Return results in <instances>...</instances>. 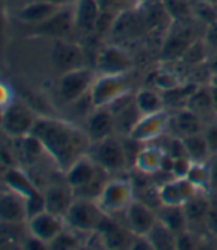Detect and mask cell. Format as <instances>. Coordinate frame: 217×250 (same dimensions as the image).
I'll list each match as a JSON object with an SVG mask.
<instances>
[{
	"label": "cell",
	"instance_id": "1",
	"mask_svg": "<svg viewBox=\"0 0 217 250\" xmlns=\"http://www.w3.org/2000/svg\"><path fill=\"white\" fill-rule=\"evenodd\" d=\"M32 134L39 139L46 155L63 171L86 155L91 146L86 131L67 121L54 118H39Z\"/></svg>",
	"mask_w": 217,
	"mask_h": 250
},
{
	"label": "cell",
	"instance_id": "2",
	"mask_svg": "<svg viewBox=\"0 0 217 250\" xmlns=\"http://www.w3.org/2000/svg\"><path fill=\"white\" fill-rule=\"evenodd\" d=\"M106 213L96 200L76 198L73 200L69 211L64 216L67 228L73 229L80 235H89L99 229Z\"/></svg>",
	"mask_w": 217,
	"mask_h": 250
},
{
	"label": "cell",
	"instance_id": "3",
	"mask_svg": "<svg viewBox=\"0 0 217 250\" xmlns=\"http://www.w3.org/2000/svg\"><path fill=\"white\" fill-rule=\"evenodd\" d=\"M88 155L94 160L97 166H100L107 173L120 171L128 166L122 137L118 134L109 136L99 142H92Z\"/></svg>",
	"mask_w": 217,
	"mask_h": 250
},
{
	"label": "cell",
	"instance_id": "4",
	"mask_svg": "<svg viewBox=\"0 0 217 250\" xmlns=\"http://www.w3.org/2000/svg\"><path fill=\"white\" fill-rule=\"evenodd\" d=\"M38 115L22 102L12 100L2 110V130L11 139H22L33 133Z\"/></svg>",
	"mask_w": 217,
	"mask_h": 250
},
{
	"label": "cell",
	"instance_id": "5",
	"mask_svg": "<svg viewBox=\"0 0 217 250\" xmlns=\"http://www.w3.org/2000/svg\"><path fill=\"white\" fill-rule=\"evenodd\" d=\"M96 78V73L88 67H79L61 73V78L58 81V94L61 100L73 104L75 102L91 92Z\"/></svg>",
	"mask_w": 217,
	"mask_h": 250
},
{
	"label": "cell",
	"instance_id": "6",
	"mask_svg": "<svg viewBox=\"0 0 217 250\" xmlns=\"http://www.w3.org/2000/svg\"><path fill=\"white\" fill-rule=\"evenodd\" d=\"M134 192L133 182L127 179H112L106 183L97 203L106 214L113 216L127 210L134 200Z\"/></svg>",
	"mask_w": 217,
	"mask_h": 250
},
{
	"label": "cell",
	"instance_id": "7",
	"mask_svg": "<svg viewBox=\"0 0 217 250\" xmlns=\"http://www.w3.org/2000/svg\"><path fill=\"white\" fill-rule=\"evenodd\" d=\"M127 92H130L127 75H100L89 94L94 107H107Z\"/></svg>",
	"mask_w": 217,
	"mask_h": 250
},
{
	"label": "cell",
	"instance_id": "8",
	"mask_svg": "<svg viewBox=\"0 0 217 250\" xmlns=\"http://www.w3.org/2000/svg\"><path fill=\"white\" fill-rule=\"evenodd\" d=\"M115 118V128L116 134L120 137L130 136L137 122L141 119L143 113L140 112L137 103H136V94L130 96V92L123 94L122 97L115 100L112 104L107 106Z\"/></svg>",
	"mask_w": 217,
	"mask_h": 250
},
{
	"label": "cell",
	"instance_id": "9",
	"mask_svg": "<svg viewBox=\"0 0 217 250\" xmlns=\"http://www.w3.org/2000/svg\"><path fill=\"white\" fill-rule=\"evenodd\" d=\"M96 66L100 75H127L133 67V58L123 48L107 45L100 51Z\"/></svg>",
	"mask_w": 217,
	"mask_h": 250
},
{
	"label": "cell",
	"instance_id": "10",
	"mask_svg": "<svg viewBox=\"0 0 217 250\" xmlns=\"http://www.w3.org/2000/svg\"><path fill=\"white\" fill-rule=\"evenodd\" d=\"M183 24L184 21H178V27L173 25L168 30L161 51V57L167 61H180L186 49L197 41L194 30Z\"/></svg>",
	"mask_w": 217,
	"mask_h": 250
},
{
	"label": "cell",
	"instance_id": "11",
	"mask_svg": "<svg viewBox=\"0 0 217 250\" xmlns=\"http://www.w3.org/2000/svg\"><path fill=\"white\" fill-rule=\"evenodd\" d=\"M52 62L61 73H66L79 67H85L83 49L69 41L55 39L52 48Z\"/></svg>",
	"mask_w": 217,
	"mask_h": 250
},
{
	"label": "cell",
	"instance_id": "12",
	"mask_svg": "<svg viewBox=\"0 0 217 250\" xmlns=\"http://www.w3.org/2000/svg\"><path fill=\"white\" fill-rule=\"evenodd\" d=\"M123 213H125L127 228L134 235H147V232L158 221L157 210H153V207H150L144 201L136 198Z\"/></svg>",
	"mask_w": 217,
	"mask_h": 250
},
{
	"label": "cell",
	"instance_id": "13",
	"mask_svg": "<svg viewBox=\"0 0 217 250\" xmlns=\"http://www.w3.org/2000/svg\"><path fill=\"white\" fill-rule=\"evenodd\" d=\"M202 131H204L202 119L188 107L177 109L173 115H168L167 133L173 137L186 139Z\"/></svg>",
	"mask_w": 217,
	"mask_h": 250
},
{
	"label": "cell",
	"instance_id": "14",
	"mask_svg": "<svg viewBox=\"0 0 217 250\" xmlns=\"http://www.w3.org/2000/svg\"><path fill=\"white\" fill-rule=\"evenodd\" d=\"M27 227H28V234L40 238L49 247V243L67 225L64 222V217L57 216V214L45 210L33 217H30L27 221Z\"/></svg>",
	"mask_w": 217,
	"mask_h": 250
},
{
	"label": "cell",
	"instance_id": "15",
	"mask_svg": "<svg viewBox=\"0 0 217 250\" xmlns=\"http://www.w3.org/2000/svg\"><path fill=\"white\" fill-rule=\"evenodd\" d=\"M35 33L39 36H48L55 39H63L66 38L70 31L76 30L75 27V12L73 6H66L59 9L54 17L46 20L45 22L35 25Z\"/></svg>",
	"mask_w": 217,
	"mask_h": 250
},
{
	"label": "cell",
	"instance_id": "16",
	"mask_svg": "<svg viewBox=\"0 0 217 250\" xmlns=\"http://www.w3.org/2000/svg\"><path fill=\"white\" fill-rule=\"evenodd\" d=\"M198 191L186 177H171L159 186V200L167 206H184Z\"/></svg>",
	"mask_w": 217,
	"mask_h": 250
},
{
	"label": "cell",
	"instance_id": "17",
	"mask_svg": "<svg viewBox=\"0 0 217 250\" xmlns=\"http://www.w3.org/2000/svg\"><path fill=\"white\" fill-rule=\"evenodd\" d=\"M103 171V168L100 166H97L94 163V160L86 153L78 161H75L66 171V182L69 183V186L73 189V192L82 189L86 185H89L92 180H94L100 173Z\"/></svg>",
	"mask_w": 217,
	"mask_h": 250
},
{
	"label": "cell",
	"instance_id": "18",
	"mask_svg": "<svg viewBox=\"0 0 217 250\" xmlns=\"http://www.w3.org/2000/svg\"><path fill=\"white\" fill-rule=\"evenodd\" d=\"M0 219L8 225H20L27 222L28 214L25 198L6 188L0 197Z\"/></svg>",
	"mask_w": 217,
	"mask_h": 250
},
{
	"label": "cell",
	"instance_id": "19",
	"mask_svg": "<svg viewBox=\"0 0 217 250\" xmlns=\"http://www.w3.org/2000/svg\"><path fill=\"white\" fill-rule=\"evenodd\" d=\"M86 134L92 142L103 140L116 134L115 118L109 107H96L86 118Z\"/></svg>",
	"mask_w": 217,
	"mask_h": 250
},
{
	"label": "cell",
	"instance_id": "20",
	"mask_svg": "<svg viewBox=\"0 0 217 250\" xmlns=\"http://www.w3.org/2000/svg\"><path fill=\"white\" fill-rule=\"evenodd\" d=\"M167 122L168 115L165 110L152 115H143L130 136L141 143H149L167 131Z\"/></svg>",
	"mask_w": 217,
	"mask_h": 250
},
{
	"label": "cell",
	"instance_id": "21",
	"mask_svg": "<svg viewBox=\"0 0 217 250\" xmlns=\"http://www.w3.org/2000/svg\"><path fill=\"white\" fill-rule=\"evenodd\" d=\"M63 6L46 2V0H30L17 11L18 21L28 25H39L54 17Z\"/></svg>",
	"mask_w": 217,
	"mask_h": 250
},
{
	"label": "cell",
	"instance_id": "22",
	"mask_svg": "<svg viewBox=\"0 0 217 250\" xmlns=\"http://www.w3.org/2000/svg\"><path fill=\"white\" fill-rule=\"evenodd\" d=\"M75 12V27L79 33L89 35L94 33L99 20L101 17V9L97 0H76L73 5Z\"/></svg>",
	"mask_w": 217,
	"mask_h": 250
},
{
	"label": "cell",
	"instance_id": "23",
	"mask_svg": "<svg viewBox=\"0 0 217 250\" xmlns=\"http://www.w3.org/2000/svg\"><path fill=\"white\" fill-rule=\"evenodd\" d=\"M43 192L46 200V210L64 217L75 200V192L69 183L66 182L64 185H49Z\"/></svg>",
	"mask_w": 217,
	"mask_h": 250
},
{
	"label": "cell",
	"instance_id": "24",
	"mask_svg": "<svg viewBox=\"0 0 217 250\" xmlns=\"http://www.w3.org/2000/svg\"><path fill=\"white\" fill-rule=\"evenodd\" d=\"M97 231L103 235L106 247H112V249H123V247L130 249L134 238V234L127 227L118 225L109 214L104 216Z\"/></svg>",
	"mask_w": 217,
	"mask_h": 250
},
{
	"label": "cell",
	"instance_id": "25",
	"mask_svg": "<svg viewBox=\"0 0 217 250\" xmlns=\"http://www.w3.org/2000/svg\"><path fill=\"white\" fill-rule=\"evenodd\" d=\"M3 183L5 186L8 188V189L22 195L25 200L28 197H32L33 194H36L38 189L36 185L32 182V179H30L21 168L18 167H8L3 173Z\"/></svg>",
	"mask_w": 217,
	"mask_h": 250
},
{
	"label": "cell",
	"instance_id": "26",
	"mask_svg": "<svg viewBox=\"0 0 217 250\" xmlns=\"http://www.w3.org/2000/svg\"><path fill=\"white\" fill-rule=\"evenodd\" d=\"M157 216H158V221H161L176 234H180L188 229L189 222H188V217H186L183 206L161 204L157 207Z\"/></svg>",
	"mask_w": 217,
	"mask_h": 250
},
{
	"label": "cell",
	"instance_id": "27",
	"mask_svg": "<svg viewBox=\"0 0 217 250\" xmlns=\"http://www.w3.org/2000/svg\"><path fill=\"white\" fill-rule=\"evenodd\" d=\"M165 150L158 146H143L134 161V167L143 174H157Z\"/></svg>",
	"mask_w": 217,
	"mask_h": 250
},
{
	"label": "cell",
	"instance_id": "28",
	"mask_svg": "<svg viewBox=\"0 0 217 250\" xmlns=\"http://www.w3.org/2000/svg\"><path fill=\"white\" fill-rule=\"evenodd\" d=\"M136 103L143 115H152L165 110L164 97L150 88H141L136 92Z\"/></svg>",
	"mask_w": 217,
	"mask_h": 250
},
{
	"label": "cell",
	"instance_id": "29",
	"mask_svg": "<svg viewBox=\"0 0 217 250\" xmlns=\"http://www.w3.org/2000/svg\"><path fill=\"white\" fill-rule=\"evenodd\" d=\"M188 109H191L192 112H195L202 121L210 116V115H216V106H214V102H213V97H211V92H210V88H198L192 97L189 99L188 102Z\"/></svg>",
	"mask_w": 217,
	"mask_h": 250
},
{
	"label": "cell",
	"instance_id": "30",
	"mask_svg": "<svg viewBox=\"0 0 217 250\" xmlns=\"http://www.w3.org/2000/svg\"><path fill=\"white\" fill-rule=\"evenodd\" d=\"M147 238L150 240L153 249H159V250H167V249L171 250V249H176L177 234L173 232L161 221H157V224L152 227V229L147 232Z\"/></svg>",
	"mask_w": 217,
	"mask_h": 250
},
{
	"label": "cell",
	"instance_id": "31",
	"mask_svg": "<svg viewBox=\"0 0 217 250\" xmlns=\"http://www.w3.org/2000/svg\"><path fill=\"white\" fill-rule=\"evenodd\" d=\"M183 143L192 163H208L210 156H213L207 145V140L204 137V133H198V134L186 137L183 139Z\"/></svg>",
	"mask_w": 217,
	"mask_h": 250
},
{
	"label": "cell",
	"instance_id": "32",
	"mask_svg": "<svg viewBox=\"0 0 217 250\" xmlns=\"http://www.w3.org/2000/svg\"><path fill=\"white\" fill-rule=\"evenodd\" d=\"M199 86L195 83H180L178 86L170 89V91H164V102H165V107L171 106L176 109H183L188 106L189 99L192 97V94L198 89Z\"/></svg>",
	"mask_w": 217,
	"mask_h": 250
},
{
	"label": "cell",
	"instance_id": "33",
	"mask_svg": "<svg viewBox=\"0 0 217 250\" xmlns=\"http://www.w3.org/2000/svg\"><path fill=\"white\" fill-rule=\"evenodd\" d=\"M183 208H184V213H186V217H188L189 224L201 222L202 219L208 214L210 201L202 194V191H198L188 203L183 206Z\"/></svg>",
	"mask_w": 217,
	"mask_h": 250
},
{
	"label": "cell",
	"instance_id": "34",
	"mask_svg": "<svg viewBox=\"0 0 217 250\" xmlns=\"http://www.w3.org/2000/svg\"><path fill=\"white\" fill-rule=\"evenodd\" d=\"M188 179L197 189L210 191V166L208 163H192Z\"/></svg>",
	"mask_w": 217,
	"mask_h": 250
},
{
	"label": "cell",
	"instance_id": "35",
	"mask_svg": "<svg viewBox=\"0 0 217 250\" xmlns=\"http://www.w3.org/2000/svg\"><path fill=\"white\" fill-rule=\"evenodd\" d=\"M162 5L173 22L188 21L191 18L192 8L188 3V0H162Z\"/></svg>",
	"mask_w": 217,
	"mask_h": 250
},
{
	"label": "cell",
	"instance_id": "36",
	"mask_svg": "<svg viewBox=\"0 0 217 250\" xmlns=\"http://www.w3.org/2000/svg\"><path fill=\"white\" fill-rule=\"evenodd\" d=\"M207 60H208L207 46L201 39H197L188 49H186L180 61L188 66H197V64H201V62H207Z\"/></svg>",
	"mask_w": 217,
	"mask_h": 250
},
{
	"label": "cell",
	"instance_id": "37",
	"mask_svg": "<svg viewBox=\"0 0 217 250\" xmlns=\"http://www.w3.org/2000/svg\"><path fill=\"white\" fill-rule=\"evenodd\" d=\"M78 246H79L78 232H75L73 229H70V228H67V227L49 243V249H55V250L76 249Z\"/></svg>",
	"mask_w": 217,
	"mask_h": 250
},
{
	"label": "cell",
	"instance_id": "38",
	"mask_svg": "<svg viewBox=\"0 0 217 250\" xmlns=\"http://www.w3.org/2000/svg\"><path fill=\"white\" fill-rule=\"evenodd\" d=\"M180 83H181L180 78L177 75L171 73V72H158V73H155V76H153V86L161 89L162 92L170 91V89L178 86Z\"/></svg>",
	"mask_w": 217,
	"mask_h": 250
},
{
	"label": "cell",
	"instance_id": "39",
	"mask_svg": "<svg viewBox=\"0 0 217 250\" xmlns=\"http://www.w3.org/2000/svg\"><path fill=\"white\" fill-rule=\"evenodd\" d=\"M97 3H99L101 12L116 14V15L120 14L122 11L131 8V5L128 3V0H97Z\"/></svg>",
	"mask_w": 217,
	"mask_h": 250
},
{
	"label": "cell",
	"instance_id": "40",
	"mask_svg": "<svg viewBox=\"0 0 217 250\" xmlns=\"http://www.w3.org/2000/svg\"><path fill=\"white\" fill-rule=\"evenodd\" d=\"M204 137L210 147L213 156H217V122H211L207 127H204Z\"/></svg>",
	"mask_w": 217,
	"mask_h": 250
},
{
	"label": "cell",
	"instance_id": "41",
	"mask_svg": "<svg viewBox=\"0 0 217 250\" xmlns=\"http://www.w3.org/2000/svg\"><path fill=\"white\" fill-rule=\"evenodd\" d=\"M191 167H192V161H191V158H188V156H181V158H174L173 176H174V177H188Z\"/></svg>",
	"mask_w": 217,
	"mask_h": 250
},
{
	"label": "cell",
	"instance_id": "42",
	"mask_svg": "<svg viewBox=\"0 0 217 250\" xmlns=\"http://www.w3.org/2000/svg\"><path fill=\"white\" fill-rule=\"evenodd\" d=\"M197 247V240L195 237L186 229L180 234H177V243H176V249H181V250H189V249H195Z\"/></svg>",
	"mask_w": 217,
	"mask_h": 250
},
{
	"label": "cell",
	"instance_id": "43",
	"mask_svg": "<svg viewBox=\"0 0 217 250\" xmlns=\"http://www.w3.org/2000/svg\"><path fill=\"white\" fill-rule=\"evenodd\" d=\"M130 249H133V250H141V249H144V250H152L153 246H152L150 240L147 238V235H134Z\"/></svg>",
	"mask_w": 217,
	"mask_h": 250
},
{
	"label": "cell",
	"instance_id": "44",
	"mask_svg": "<svg viewBox=\"0 0 217 250\" xmlns=\"http://www.w3.org/2000/svg\"><path fill=\"white\" fill-rule=\"evenodd\" d=\"M22 247L24 249H30V250H36V249H49L48 244L45 241H42L40 238L32 235V234H28V238L24 240L22 243Z\"/></svg>",
	"mask_w": 217,
	"mask_h": 250
},
{
	"label": "cell",
	"instance_id": "45",
	"mask_svg": "<svg viewBox=\"0 0 217 250\" xmlns=\"http://www.w3.org/2000/svg\"><path fill=\"white\" fill-rule=\"evenodd\" d=\"M210 189L217 192V158L213 166H210Z\"/></svg>",
	"mask_w": 217,
	"mask_h": 250
},
{
	"label": "cell",
	"instance_id": "46",
	"mask_svg": "<svg viewBox=\"0 0 217 250\" xmlns=\"http://www.w3.org/2000/svg\"><path fill=\"white\" fill-rule=\"evenodd\" d=\"M207 70L210 72L211 78H217V52L207 60Z\"/></svg>",
	"mask_w": 217,
	"mask_h": 250
},
{
	"label": "cell",
	"instance_id": "47",
	"mask_svg": "<svg viewBox=\"0 0 217 250\" xmlns=\"http://www.w3.org/2000/svg\"><path fill=\"white\" fill-rule=\"evenodd\" d=\"M46 2H51V3H55L58 6L66 8V6H73L76 3V0H46Z\"/></svg>",
	"mask_w": 217,
	"mask_h": 250
},
{
	"label": "cell",
	"instance_id": "48",
	"mask_svg": "<svg viewBox=\"0 0 217 250\" xmlns=\"http://www.w3.org/2000/svg\"><path fill=\"white\" fill-rule=\"evenodd\" d=\"M138 2H140V0H128V3L131 5V8H134Z\"/></svg>",
	"mask_w": 217,
	"mask_h": 250
},
{
	"label": "cell",
	"instance_id": "49",
	"mask_svg": "<svg viewBox=\"0 0 217 250\" xmlns=\"http://www.w3.org/2000/svg\"><path fill=\"white\" fill-rule=\"evenodd\" d=\"M140 2H144V3H152V2H162V0H140Z\"/></svg>",
	"mask_w": 217,
	"mask_h": 250
},
{
	"label": "cell",
	"instance_id": "50",
	"mask_svg": "<svg viewBox=\"0 0 217 250\" xmlns=\"http://www.w3.org/2000/svg\"><path fill=\"white\" fill-rule=\"evenodd\" d=\"M210 83H213V85H217V78H211V79H210Z\"/></svg>",
	"mask_w": 217,
	"mask_h": 250
},
{
	"label": "cell",
	"instance_id": "51",
	"mask_svg": "<svg viewBox=\"0 0 217 250\" xmlns=\"http://www.w3.org/2000/svg\"><path fill=\"white\" fill-rule=\"evenodd\" d=\"M216 115H217V109H216Z\"/></svg>",
	"mask_w": 217,
	"mask_h": 250
},
{
	"label": "cell",
	"instance_id": "52",
	"mask_svg": "<svg viewBox=\"0 0 217 250\" xmlns=\"http://www.w3.org/2000/svg\"><path fill=\"white\" fill-rule=\"evenodd\" d=\"M205 2H208V0H205Z\"/></svg>",
	"mask_w": 217,
	"mask_h": 250
}]
</instances>
